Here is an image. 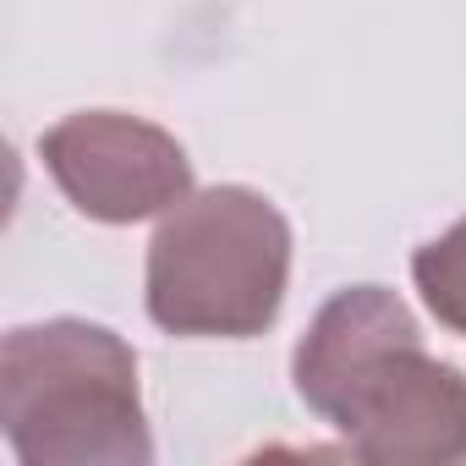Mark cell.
Segmentation results:
<instances>
[{
  "mask_svg": "<svg viewBox=\"0 0 466 466\" xmlns=\"http://www.w3.org/2000/svg\"><path fill=\"white\" fill-rule=\"evenodd\" d=\"M297 395L357 461H466V373L428 357L411 308L384 286H351L319 308L291 357Z\"/></svg>",
  "mask_w": 466,
  "mask_h": 466,
  "instance_id": "obj_1",
  "label": "cell"
},
{
  "mask_svg": "<svg viewBox=\"0 0 466 466\" xmlns=\"http://www.w3.org/2000/svg\"><path fill=\"white\" fill-rule=\"evenodd\" d=\"M291 225L253 187L187 192L148 242V319L165 335L253 340L280 319Z\"/></svg>",
  "mask_w": 466,
  "mask_h": 466,
  "instance_id": "obj_3",
  "label": "cell"
},
{
  "mask_svg": "<svg viewBox=\"0 0 466 466\" xmlns=\"http://www.w3.org/2000/svg\"><path fill=\"white\" fill-rule=\"evenodd\" d=\"M0 428L23 466H148L132 346L88 319L23 324L0 346Z\"/></svg>",
  "mask_w": 466,
  "mask_h": 466,
  "instance_id": "obj_2",
  "label": "cell"
},
{
  "mask_svg": "<svg viewBox=\"0 0 466 466\" xmlns=\"http://www.w3.org/2000/svg\"><path fill=\"white\" fill-rule=\"evenodd\" d=\"M411 280H417L428 313L450 335H466V219H455L444 237H433L428 248H417Z\"/></svg>",
  "mask_w": 466,
  "mask_h": 466,
  "instance_id": "obj_5",
  "label": "cell"
},
{
  "mask_svg": "<svg viewBox=\"0 0 466 466\" xmlns=\"http://www.w3.org/2000/svg\"><path fill=\"white\" fill-rule=\"evenodd\" d=\"M39 159L66 192V203L99 225H137L170 214L192 192L187 148L121 110H77L39 137Z\"/></svg>",
  "mask_w": 466,
  "mask_h": 466,
  "instance_id": "obj_4",
  "label": "cell"
}]
</instances>
